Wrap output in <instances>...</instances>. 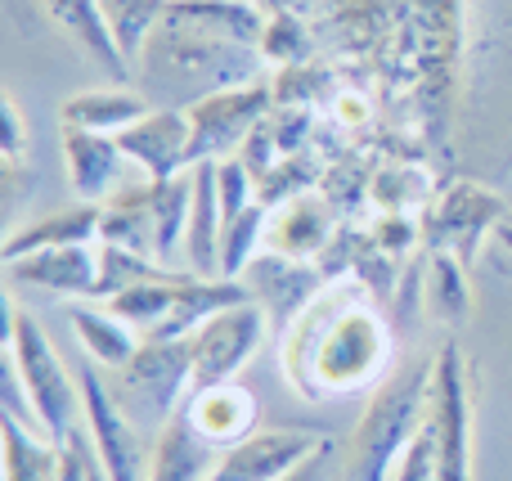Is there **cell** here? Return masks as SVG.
I'll return each instance as SVG.
<instances>
[{
  "instance_id": "9c48e42d",
  "label": "cell",
  "mask_w": 512,
  "mask_h": 481,
  "mask_svg": "<svg viewBox=\"0 0 512 481\" xmlns=\"http://www.w3.org/2000/svg\"><path fill=\"white\" fill-rule=\"evenodd\" d=\"M274 108V86L270 81H248L234 90H216V95L198 99L189 113L194 126V162H221L234 144L252 140V131L270 117Z\"/></svg>"
},
{
  "instance_id": "277c9868",
  "label": "cell",
  "mask_w": 512,
  "mask_h": 481,
  "mask_svg": "<svg viewBox=\"0 0 512 481\" xmlns=\"http://www.w3.org/2000/svg\"><path fill=\"white\" fill-rule=\"evenodd\" d=\"M113 401L135 428H162L185 410L194 392V342L189 338H140L135 356L108 383Z\"/></svg>"
},
{
  "instance_id": "d4e9b609",
  "label": "cell",
  "mask_w": 512,
  "mask_h": 481,
  "mask_svg": "<svg viewBox=\"0 0 512 481\" xmlns=\"http://www.w3.org/2000/svg\"><path fill=\"white\" fill-rule=\"evenodd\" d=\"M99 239L153 257V185H131L99 207ZM158 261V257H153Z\"/></svg>"
},
{
  "instance_id": "52a82bcc",
  "label": "cell",
  "mask_w": 512,
  "mask_h": 481,
  "mask_svg": "<svg viewBox=\"0 0 512 481\" xmlns=\"http://www.w3.org/2000/svg\"><path fill=\"white\" fill-rule=\"evenodd\" d=\"M265 333H270V315H265L252 297L239 306H230V311L212 315V320L189 338L194 342V392L234 383V378L243 374V365L261 351Z\"/></svg>"
},
{
  "instance_id": "e0dca14e",
  "label": "cell",
  "mask_w": 512,
  "mask_h": 481,
  "mask_svg": "<svg viewBox=\"0 0 512 481\" xmlns=\"http://www.w3.org/2000/svg\"><path fill=\"white\" fill-rule=\"evenodd\" d=\"M248 302V288H243V279H225V275H180L176 284V306H171V315L162 320V329L153 333V338H194L198 329H203L212 315L230 311V306Z\"/></svg>"
},
{
  "instance_id": "8992f818",
  "label": "cell",
  "mask_w": 512,
  "mask_h": 481,
  "mask_svg": "<svg viewBox=\"0 0 512 481\" xmlns=\"http://www.w3.org/2000/svg\"><path fill=\"white\" fill-rule=\"evenodd\" d=\"M427 428L441 459V481H472V378L459 342H445L436 351Z\"/></svg>"
},
{
  "instance_id": "ba28073f",
  "label": "cell",
  "mask_w": 512,
  "mask_h": 481,
  "mask_svg": "<svg viewBox=\"0 0 512 481\" xmlns=\"http://www.w3.org/2000/svg\"><path fill=\"white\" fill-rule=\"evenodd\" d=\"M328 446L333 437L319 428H256L221 450L207 481H288Z\"/></svg>"
},
{
  "instance_id": "5bb4252c",
  "label": "cell",
  "mask_w": 512,
  "mask_h": 481,
  "mask_svg": "<svg viewBox=\"0 0 512 481\" xmlns=\"http://www.w3.org/2000/svg\"><path fill=\"white\" fill-rule=\"evenodd\" d=\"M9 279L27 288H41L54 297H90L95 293V275H99V243H68V248H45L32 257H14L5 261Z\"/></svg>"
},
{
  "instance_id": "83f0119b",
  "label": "cell",
  "mask_w": 512,
  "mask_h": 481,
  "mask_svg": "<svg viewBox=\"0 0 512 481\" xmlns=\"http://www.w3.org/2000/svg\"><path fill=\"white\" fill-rule=\"evenodd\" d=\"M176 275L171 266H162V261L144 257V252H131L122 248V243H104L99 239V275H95V302H113L117 293H126V288L135 284H149V279H167Z\"/></svg>"
},
{
  "instance_id": "7a4b0ae2",
  "label": "cell",
  "mask_w": 512,
  "mask_h": 481,
  "mask_svg": "<svg viewBox=\"0 0 512 481\" xmlns=\"http://www.w3.org/2000/svg\"><path fill=\"white\" fill-rule=\"evenodd\" d=\"M283 374L306 401L351 396L391 374V329L360 284H333L283 333Z\"/></svg>"
},
{
  "instance_id": "2e32d148",
  "label": "cell",
  "mask_w": 512,
  "mask_h": 481,
  "mask_svg": "<svg viewBox=\"0 0 512 481\" xmlns=\"http://www.w3.org/2000/svg\"><path fill=\"white\" fill-rule=\"evenodd\" d=\"M324 248H333V221H328V207L319 198L292 194L270 207L265 252H279L288 261H315Z\"/></svg>"
},
{
  "instance_id": "484cf974",
  "label": "cell",
  "mask_w": 512,
  "mask_h": 481,
  "mask_svg": "<svg viewBox=\"0 0 512 481\" xmlns=\"http://www.w3.org/2000/svg\"><path fill=\"white\" fill-rule=\"evenodd\" d=\"M0 446H5V481H59V441L32 432L18 419H0Z\"/></svg>"
},
{
  "instance_id": "e575fe53",
  "label": "cell",
  "mask_w": 512,
  "mask_h": 481,
  "mask_svg": "<svg viewBox=\"0 0 512 481\" xmlns=\"http://www.w3.org/2000/svg\"><path fill=\"white\" fill-rule=\"evenodd\" d=\"M5 140H0V149H5V162L14 167L18 158H23V149H27V126H23V113H18V104L5 95Z\"/></svg>"
},
{
  "instance_id": "8d00e7d4",
  "label": "cell",
  "mask_w": 512,
  "mask_h": 481,
  "mask_svg": "<svg viewBox=\"0 0 512 481\" xmlns=\"http://www.w3.org/2000/svg\"><path fill=\"white\" fill-rule=\"evenodd\" d=\"M252 5L261 9L265 18H270V14H297V18H306L310 9L319 5V0H252Z\"/></svg>"
},
{
  "instance_id": "d590c367",
  "label": "cell",
  "mask_w": 512,
  "mask_h": 481,
  "mask_svg": "<svg viewBox=\"0 0 512 481\" xmlns=\"http://www.w3.org/2000/svg\"><path fill=\"white\" fill-rule=\"evenodd\" d=\"M373 243H378L382 252H400L414 243V221H405V216H387L382 225H373Z\"/></svg>"
},
{
  "instance_id": "d6986e66",
  "label": "cell",
  "mask_w": 512,
  "mask_h": 481,
  "mask_svg": "<svg viewBox=\"0 0 512 481\" xmlns=\"http://www.w3.org/2000/svg\"><path fill=\"white\" fill-rule=\"evenodd\" d=\"M221 234L225 212L216 194V162H194V207L185 230V257L194 275H221Z\"/></svg>"
},
{
  "instance_id": "6da1fadb",
  "label": "cell",
  "mask_w": 512,
  "mask_h": 481,
  "mask_svg": "<svg viewBox=\"0 0 512 481\" xmlns=\"http://www.w3.org/2000/svg\"><path fill=\"white\" fill-rule=\"evenodd\" d=\"M265 14L252 0H171L149 36L140 81L158 108H194L216 90L261 81Z\"/></svg>"
},
{
  "instance_id": "7402d4cb",
  "label": "cell",
  "mask_w": 512,
  "mask_h": 481,
  "mask_svg": "<svg viewBox=\"0 0 512 481\" xmlns=\"http://www.w3.org/2000/svg\"><path fill=\"white\" fill-rule=\"evenodd\" d=\"M144 113H149V99L135 95V90H81V95L63 99L59 122L95 131V135H122Z\"/></svg>"
},
{
  "instance_id": "4dcf8cb0",
  "label": "cell",
  "mask_w": 512,
  "mask_h": 481,
  "mask_svg": "<svg viewBox=\"0 0 512 481\" xmlns=\"http://www.w3.org/2000/svg\"><path fill=\"white\" fill-rule=\"evenodd\" d=\"M265 221H270V203H261V198H256L248 212L234 216V221H225V234H221V275L225 279H243V270L265 252Z\"/></svg>"
},
{
  "instance_id": "ffe728a7",
  "label": "cell",
  "mask_w": 512,
  "mask_h": 481,
  "mask_svg": "<svg viewBox=\"0 0 512 481\" xmlns=\"http://www.w3.org/2000/svg\"><path fill=\"white\" fill-rule=\"evenodd\" d=\"M185 414H189V423H194L207 441H216L221 450L234 446V441H243L248 432H256L252 428L256 423V401H252V392H243L239 383L194 392L185 401Z\"/></svg>"
},
{
  "instance_id": "3957f363",
  "label": "cell",
  "mask_w": 512,
  "mask_h": 481,
  "mask_svg": "<svg viewBox=\"0 0 512 481\" xmlns=\"http://www.w3.org/2000/svg\"><path fill=\"white\" fill-rule=\"evenodd\" d=\"M436 360H409L391 369L369 396L360 428L351 437V459H346L342 481H391L400 455L418 437L427 419V396H432Z\"/></svg>"
},
{
  "instance_id": "4fadbf2b",
  "label": "cell",
  "mask_w": 512,
  "mask_h": 481,
  "mask_svg": "<svg viewBox=\"0 0 512 481\" xmlns=\"http://www.w3.org/2000/svg\"><path fill=\"white\" fill-rule=\"evenodd\" d=\"M126 162L144 171V180H171L194 167V126L185 108H149L135 126L117 135Z\"/></svg>"
},
{
  "instance_id": "cb8c5ba5",
  "label": "cell",
  "mask_w": 512,
  "mask_h": 481,
  "mask_svg": "<svg viewBox=\"0 0 512 481\" xmlns=\"http://www.w3.org/2000/svg\"><path fill=\"white\" fill-rule=\"evenodd\" d=\"M68 320L81 338V351H86L95 365L122 369L126 360L135 356V347H140V333H135L126 320H117L108 306L99 311V306H90L77 297V302H68Z\"/></svg>"
},
{
  "instance_id": "f546056e",
  "label": "cell",
  "mask_w": 512,
  "mask_h": 481,
  "mask_svg": "<svg viewBox=\"0 0 512 481\" xmlns=\"http://www.w3.org/2000/svg\"><path fill=\"white\" fill-rule=\"evenodd\" d=\"M427 306H432V320L441 324H459L472 311V293H468V266L450 252H432V266H427Z\"/></svg>"
},
{
  "instance_id": "44dd1931",
  "label": "cell",
  "mask_w": 512,
  "mask_h": 481,
  "mask_svg": "<svg viewBox=\"0 0 512 481\" xmlns=\"http://www.w3.org/2000/svg\"><path fill=\"white\" fill-rule=\"evenodd\" d=\"M68 243H99V207L95 203L63 207V212H50V216H41V221L23 225V230H14L9 243L0 248V261L32 257V252H45V248H68Z\"/></svg>"
},
{
  "instance_id": "836d02e7",
  "label": "cell",
  "mask_w": 512,
  "mask_h": 481,
  "mask_svg": "<svg viewBox=\"0 0 512 481\" xmlns=\"http://www.w3.org/2000/svg\"><path fill=\"white\" fill-rule=\"evenodd\" d=\"M90 468H95V446L81 432H68L59 441V481H90Z\"/></svg>"
},
{
  "instance_id": "74e56055",
  "label": "cell",
  "mask_w": 512,
  "mask_h": 481,
  "mask_svg": "<svg viewBox=\"0 0 512 481\" xmlns=\"http://www.w3.org/2000/svg\"><path fill=\"white\" fill-rule=\"evenodd\" d=\"M328 455H333V446H328V450H319V455L310 459V464H301V468H297V473H292L288 481H324V459H328Z\"/></svg>"
},
{
  "instance_id": "9a60e30c",
  "label": "cell",
  "mask_w": 512,
  "mask_h": 481,
  "mask_svg": "<svg viewBox=\"0 0 512 481\" xmlns=\"http://www.w3.org/2000/svg\"><path fill=\"white\" fill-rule=\"evenodd\" d=\"M63 167H68V185L81 203H99L117 189L126 171V153L117 135H95L81 126H63Z\"/></svg>"
},
{
  "instance_id": "f1b7e54d",
  "label": "cell",
  "mask_w": 512,
  "mask_h": 481,
  "mask_svg": "<svg viewBox=\"0 0 512 481\" xmlns=\"http://www.w3.org/2000/svg\"><path fill=\"white\" fill-rule=\"evenodd\" d=\"M176 284H180V270L167 279L135 284V288H126V293H117L113 302H108V311H113L117 320L131 324L140 338H153V333L162 329V320L171 315V306H176Z\"/></svg>"
},
{
  "instance_id": "603a6c76",
  "label": "cell",
  "mask_w": 512,
  "mask_h": 481,
  "mask_svg": "<svg viewBox=\"0 0 512 481\" xmlns=\"http://www.w3.org/2000/svg\"><path fill=\"white\" fill-rule=\"evenodd\" d=\"M41 5H45V14L59 23V32L72 36V41H77L81 50L99 63V68H108L113 77H131V68H126L113 32L104 27V14H99L95 0H41Z\"/></svg>"
},
{
  "instance_id": "1f68e13d",
  "label": "cell",
  "mask_w": 512,
  "mask_h": 481,
  "mask_svg": "<svg viewBox=\"0 0 512 481\" xmlns=\"http://www.w3.org/2000/svg\"><path fill=\"white\" fill-rule=\"evenodd\" d=\"M261 54L265 63H279V68H297V63H310L315 54V36L301 23L297 14H270L261 32Z\"/></svg>"
},
{
  "instance_id": "8fae6325",
  "label": "cell",
  "mask_w": 512,
  "mask_h": 481,
  "mask_svg": "<svg viewBox=\"0 0 512 481\" xmlns=\"http://www.w3.org/2000/svg\"><path fill=\"white\" fill-rule=\"evenodd\" d=\"M504 225V203L495 194L477 185H454L436 198V207L427 212V248L450 252L463 266L477 261V248L490 230Z\"/></svg>"
},
{
  "instance_id": "d6a6232c",
  "label": "cell",
  "mask_w": 512,
  "mask_h": 481,
  "mask_svg": "<svg viewBox=\"0 0 512 481\" xmlns=\"http://www.w3.org/2000/svg\"><path fill=\"white\" fill-rule=\"evenodd\" d=\"M391 481H441V459H436V441H432L427 419H423V428H418V437L409 441V450L400 455Z\"/></svg>"
},
{
  "instance_id": "30bf717a",
  "label": "cell",
  "mask_w": 512,
  "mask_h": 481,
  "mask_svg": "<svg viewBox=\"0 0 512 481\" xmlns=\"http://www.w3.org/2000/svg\"><path fill=\"white\" fill-rule=\"evenodd\" d=\"M81 419H86V437L95 446L99 464L108 468L113 481H144V441L140 428L122 414V405L113 401L108 383L95 369H81Z\"/></svg>"
},
{
  "instance_id": "4316f807",
  "label": "cell",
  "mask_w": 512,
  "mask_h": 481,
  "mask_svg": "<svg viewBox=\"0 0 512 481\" xmlns=\"http://www.w3.org/2000/svg\"><path fill=\"white\" fill-rule=\"evenodd\" d=\"M99 14H104V27L113 32L117 50H122L126 68H135V59L144 54L149 36L158 32V23L167 18L171 0H95Z\"/></svg>"
},
{
  "instance_id": "ac0fdd59",
  "label": "cell",
  "mask_w": 512,
  "mask_h": 481,
  "mask_svg": "<svg viewBox=\"0 0 512 481\" xmlns=\"http://www.w3.org/2000/svg\"><path fill=\"white\" fill-rule=\"evenodd\" d=\"M216 459H221V446L207 441L189 423V414L180 410L176 419H167L158 428V441H153L149 455V481H207Z\"/></svg>"
},
{
  "instance_id": "7c38bea8",
  "label": "cell",
  "mask_w": 512,
  "mask_h": 481,
  "mask_svg": "<svg viewBox=\"0 0 512 481\" xmlns=\"http://www.w3.org/2000/svg\"><path fill=\"white\" fill-rule=\"evenodd\" d=\"M243 288L265 315H270V329L288 333L297 324V315L324 293V270L310 266V261H288L279 252H261L248 270H243Z\"/></svg>"
},
{
  "instance_id": "5b68a950",
  "label": "cell",
  "mask_w": 512,
  "mask_h": 481,
  "mask_svg": "<svg viewBox=\"0 0 512 481\" xmlns=\"http://www.w3.org/2000/svg\"><path fill=\"white\" fill-rule=\"evenodd\" d=\"M9 369L23 383L27 401L36 410V423L50 441H63L68 432H77V414H81V383L72 387V374L63 369L54 342L45 338V329L36 324V315L27 311H9Z\"/></svg>"
},
{
  "instance_id": "f35d334b",
  "label": "cell",
  "mask_w": 512,
  "mask_h": 481,
  "mask_svg": "<svg viewBox=\"0 0 512 481\" xmlns=\"http://www.w3.org/2000/svg\"><path fill=\"white\" fill-rule=\"evenodd\" d=\"M495 234H499V243H504V248L512 252V221H504V225H499V230H495Z\"/></svg>"
}]
</instances>
